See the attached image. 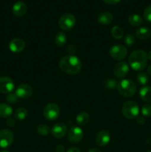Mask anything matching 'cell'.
Segmentation results:
<instances>
[{
	"instance_id": "obj_1",
	"label": "cell",
	"mask_w": 151,
	"mask_h": 152,
	"mask_svg": "<svg viewBox=\"0 0 151 152\" xmlns=\"http://www.w3.org/2000/svg\"><path fill=\"white\" fill-rule=\"evenodd\" d=\"M59 68L64 73L70 75L76 74L81 71L82 64L78 56L70 54L63 56L59 60Z\"/></svg>"
},
{
	"instance_id": "obj_2",
	"label": "cell",
	"mask_w": 151,
	"mask_h": 152,
	"mask_svg": "<svg viewBox=\"0 0 151 152\" xmlns=\"http://www.w3.org/2000/svg\"><path fill=\"white\" fill-rule=\"evenodd\" d=\"M147 55L142 50L133 51L130 54L128 59L129 65L136 71H141L144 69L147 64Z\"/></svg>"
},
{
	"instance_id": "obj_3",
	"label": "cell",
	"mask_w": 151,
	"mask_h": 152,
	"mask_svg": "<svg viewBox=\"0 0 151 152\" xmlns=\"http://www.w3.org/2000/svg\"><path fill=\"white\" fill-rule=\"evenodd\" d=\"M117 90L122 96L125 97H131L136 94V86L132 80L124 79L118 83Z\"/></svg>"
},
{
	"instance_id": "obj_4",
	"label": "cell",
	"mask_w": 151,
	"mask_h": 152,
	"mask_svg": "<svg viewBox=\"0 0 151 152\" xmlns=\"http://www.w3.org/2000/svg\"><path fill=\"white\" fill-rule=\"evenodd\" d=\"M122 114L127 119H135L139 116V107L134 101H127L124 102L121 108Z\"/></svg>"
},
{
	"instance_id": "obj_5",
	"label": "cell",
	"mask_w": 151,
	"mask_h": 152,
	"mask_svg": "<svg viewBox=\"0 0 151 152\" xmlns=\"http://www.w3.org/2000/svg\"><path fill=\"white\" fill-rule=\"evenodd\" d=\"M76 19L72 13H65L59 20V26L64 31H70L76 25Z\"/></svg>"
},
{
	"instance_id": "obj_6",
	"label": "cell",
	"mask_w": 151,
	"mask_h": 152,
	"mask_svg": "<svg viewBox=\"0 0 151 152\" xmlns=\"http://www.w3.org/2000/svg\"><path fill=\"white\" fill-rule=\"evenodd\" d=\"M44 117L47 120H56L60 114V108L55 103H49L45 105L43 111Z\"/></svg>"
},
{
	"instance_id": "obj_7",
	"label": "cell",
	"mask_w": 151,
	"mask_h": 152,
	"mask_svg": "<svg viewBox=\"0 0 151 152\" xmlns=\"http://www.w3.org/2000/svg\"><path fill=\"white\" fill-rule=\"evenodd\" d=\"M109 54L115 60H122L127 56V50L122 45H115L110 48Z\"/></svg>"
},
{
	"instance_id": "obj_8",
	"label": "cell",
	"mask_w": 151,
	"mask_h": 152,
	"mask_svg": "<svg viewBox=\"0 0 151 152\" xmlns=\"http://www.w3.org/2000/svg\"><path fill=\"white\" fill-rule=\"evenodd\" d=\"M14 135L13 132L7 129L0 131V148H6L10 146L13 142Z\"/></svg>"
},
{
	"instance_id": "obj_9",
	"label": "cell",
	"mask_w": 151,
	"mask_h": 152,
	"mask_svg": "<svg viewBox=\"0 0 151 152\" xmlns=\"http://www.w3.org/2000/svg\"><path fill=\"white\" fill-rule=\"evenodd\" d=\"M68 140L71 143H78L83 138V131L79 126H73L68 133Z\"/></svg>"
},
{
	"instance_id": "obj_10",
	"label": "cell",
	"mask_w": 151,
	"mask_h": 152,
	"mask_svg": "<svg viewBox=\"0 0 151 152\" xmlns=\"http://www.w3.org/2000/svg\"><path fill=\"white\" fill-rule=\"evenodd\" d=\"M15 87L13 80L10 77H0V93L10 94L13 91Z\"/></svg>"
},
{
	"instance_id": "obj_11",
	"label": "cell",
	"mask_w": 151,
	"mask_h": 152,
	"mask_svg": "<svg viewBox=\"0 0 151 152\" xmlns=\"http://www.w3.org/2000/svg\"><path fill=\"white\" fill-rule=\"evenodd\" d=\"M16 94L19 98H22V99H28L30 98L33 95V90L32 87L29 86L28 84H25V83H22V84L19 85L16 90Z\"/></svg>"
},
{
	"instance_id": "obj_12",
	"label": "cell",
	"mask_w": 151,
	"mask_h": 152,
	"mask_svg": "<svg viewBox=\"0 0 151 152\" xmlns=\"http://www.w3.org/2000/svg\"><path fill=\"white\" fill-rule=\"evenodd\" d=\"M52 135L55 138H62L68 133V127L63 123H58L53 125L52 129H50Z\"/></svg>"
},
{
	"instance_id": "obj_13",
	"label": "cell",
	"mask_w": 151,
	"mask_h": 152,
	"mask_svg": "<svg viewBox=\"0 0 151 152\" xmlns=\"http://www.w3.org/2000/svg\"><path fill=\"white\" fill-rule=\"evenodd\" d=\"M113 72L115 77H117L118 78H124L129 72L128 65L127 64V62H124V61H120L118 63L115 64Z\"/></svg>"
},
{
	"instance_id": "obj_14",
	"label": "cell",
	"mask_w": 151,
	"mask_h": 152,
	"mask_svg": "<svg viewBox=\"0 0 151 152\" xmlns=\"http://www.w3.org/2000/svg\"><path fill=\"white\" fill-rule=\"evenodd\" d=\"M25 43L23 39L19 38L13 39L9 42V49L14 53H19L25 49Z\"/></svg>"
},
{
	"instance_id": "obj_15",
	"label": "cell",
	"mask_w": 151,
	"mask_h": 152,
	"mask_svg": "<svg viewBox=\"0 0 151 152\" xmlns=\"http://www.w3.org/2000/svg\"><path fill=\"white\" fill-rule=\"evenodd\" d=\"M110 141V134L107 131L102 130L99 132L96 136V142L101 147L105 146Z\"/></svg>"
},
{
	"instance_id": "obj_16",
	"label": "cell",
	"mask_w": 151,
	"mask_h": 152,
	"mask_svg": "<svg viewBox=\"0 0 151 152\" xmlns=\"http://www.w3.org/2000/svg\"><path fill=\"white\" fill-rule=\"evenodd\" d=\"M28 7L24 1H16L13 6V13L16 16H22L26 13Z\"/></svg>"
},
{
	"instance_id": "obj_17",
	"label": "cell",
	"mask_w": 151,
	"mask_h": 152,
	"mask_svg": "<svg viewBox=\"0 0 151 152\" xmlns=\"http://www.w3.org/2000/svg\"><path fill=\"white\" fill-rule=\"evenodd\" d=\"M113 20V15L112 13H110V12H102V13H99V15L98 16L97 21L99 24L101 25H108V24L110 23Z\"/></svg>"
},
{
	"instance_id": "obj_18",
	"label": "cell",
	"mask_w": 151,
	"mask_h": 152,
	"mask_svg": "<svg viewBox=\"0 0 151 152\" xmlns=\"http://www.w3.org/2000/svg\"><path fill=\"white\" fill-rule=\"evenodd\" d=\"M136 36L140 40L148 39L151 36V31L147 27H142L136 31Z\"/></svg>"
},
{
	"instance_id": "obj_19",
	"label": "cell",
	"mask_w": 151,
	"mask_h": 152,
	"mask_svg": "<svg viewBox=\"0 0 151 152\" xmlns=\"http://www.w3.org/2000/svg\"><path fill=\"white\" fill-rule=\"evenodd\" d=\"M139 96L143 101L151 102V87L144 86L139 91Z\"/></svg>"
},
{
	"instance_id": "obj_20",
	"label": "cell",
	"mask_w": 151,
	"mask_h": 152,
	"mask_svg": "<svg viewBox=\"0 0 151 152\" xmlns=\"http://www.w3.org/2000/svg\"><path fill=\"white\" fill-rule=\"evenodd\" d=\"M13 114V108L5 103L0 104V117L8 118Z\"/></svg>"
},
{
	"instance_id": "obj_21",
	"label": "cell",
	"mask_w": 151,
	"mask_h": 152,
	"mask_svg": "<svg viewBox=\"0 0 151 152\" xmlns=\"http://www.w3.org/2000/svg\"><path fill=\"white\" fill-rule=\"evenodd\" d=\"M89 120H90V116L86 111L80 112L79 114H78V115L76 116V118L77 124H78L79 126L86 125L89 122Z\"/></svg>"
},
{
	"instance_id": "obj_22",
	"label": "cell",
	"mask_w": 151,
	"mask_h": 152,
	"mask_svg": "<svg viewBox=\"0 0 151 152\" xmlns=\"http://www.w3.org/2000/svg\"><path fill=\"white\" fill-rule=\"evenodd\" d=\"M128 22L133 26H140L142 23H143V19L139 15L136 14H131L128 18Z\"/></svg>"
},
{
	"instance_id": "obj_23",
	"label": "cell",
	"mask_w": 151,
	"mask_h": 152,
	"mask_svg": "<svg viewBox=\"0 0 151 152\" xmlns=\"http://www.w3.org/2000/svg\"><path fill=\"white\" fill-rule=\"evenodd\" d=\"M55 42L59 47H63L67 42V37L65 33L58 32L55 37Z\"/></svg>"
},
{
	"instance_id": "obj_24",
	"label": "cell",
	"mask_w": 151,
	"mask_h": 152,
	"mask_svg": "<svg viewBox=\"0 0 151 152\" xmlns=\"http://www.w3.org/2000/svg\"><path fill=\"white\" fill-rule=\"evenodd\" d=\"M28 115V111L25 108H19L14 113L15 119L18 120H24Z\"/></svg>"
},
{
	"instance_id": "obj_25",
	"label": "cell",
	"mask_w": 151,
	"mask_h": 152,
	"mask_svg": "<svg viewBox=\"0 0 151 152\" xmlns=\"http://www.w3.org/2000/svg\"><path fill=\"white\" fill-rule=\"evenodd\" d=\"M111 35L115 39H120L123 37L124 31L121 27L115 25V26L113 27L112 30H111Z\"/></svg>"
},
{
	"instance_id": "obj_26",
	"label": "cell",
	"mask_w": 151,
	"mask_h": 152,
	"mask_svg": "<svg viewBox=\"0 0 151 152\" xmlns=\"http://www.w3.org/2000/svg\"><path fill=\"white\" fill-rule=\"evenodd\" d=\"M136 80H137L138 83L140 85L142 86H145L149 82V77H148L147 74L144 72H141L136 77Z\"/></svg>"
},
{
	"instance_id": "obj_27",
	"label": "cell",
	"mask_w": 151,
	"mask_h": 152,
	"mask_svg": "<svg viewBox=\"0 0 151 152\" xmlns=\"http://www.w3.org/2000/svg\"><path fill=\"white\" fill-rule=\"evenodd\" d=\"M50 132V129L46 124H41L37 127V133L41 136H47Z\"/></svg>"
},
{
	"instance_id": "obj_28",
	"label": "cell",
	"mask_w": 151,
	"mask_h": 152,
	"mask_svg": "<svg viewBox=\"0 0 151 152\" xmlns=\"http://www.w3.org/2000/svg\"><path fill=\"white\" fill-rule=\"evenodd\" d=\"M142 114L145 117H150L151 116V105L150 104H146L142 106V110H141Z\"/></svg>"
},
{
	"instance_id": "obj_29",
	"label": "cell",
	"mask_w": 151,
	"mask_h": 152,
	"mask_svg": "<svg viewBox=\"0 0 151 152\" xmlns=\"http://www.w3.org/2000/svg\"><path fill=\"white\" fill-rule=\"evenodd\" d=\"M136 42L135 37L133 34H127L124 38V43L127 47H132Z\"/></svg>"
},
{
	"instance_id": "obj_30",
	"label": "cell",
	"mask_w": 151,
	"mask_h": 152,
	"mask_svg": "<svg viewBox=\"0 0 151 152\" xmlns=\"http://www.w3.org/2000/svg\"><path fill=\"white\" fill-rule=\"evenodd\" d=\"M144 19L147 22H151V4L147 6L144 10Z\"/></svg>"
},
{
	"instance_id": "obj_31",
	"label": "cell",
	"mask_w": 151,
	"mask_h": 152,
	"mask_svg": "<svg viewBox=\"0 0 151 152\" xmlns=\"http://www.w3.org/2000/svg\"><path fill=\"white\" fill-rule=\"evenodd\" d=\"M105 85L107 88L110 89V90H113V89H115L117 87L118 84H117L116 81L113 79H108L105 81Z\"/></svg>"
},
{
	"instance_id": "obj_32",
	"label": "cell",
	"mask_w": 151,
	"mask_h": 152,
	"mask_svg": "<svg viewBox=\"0 0 151 152\" xmlns=\"http://www.w3.org/2000/svg\"><path fill=\"white\" fill-rule=\"evenodd\" d=\"M18 96L16 94V93H10L7 94V96H6V101H7V103H15L16 102H17L18 100Z\"/></svg>"
},
{
	"instance_id": "obj_33",
	"label": "cell",
	"mask_w": 151,
	"mask_h": 152,
	"mask_svg": "<svg viewBox=\"0 0 151 152\" xmlns=\"http://www.w3.org/2000/svg\"><path fill=\"white\" fill-rule=\"evenodd\" d=\"M6 123H7V125L9 127H13V126H15V120L14 119L11 118V117H8Z\"/></svg>"
},
{
	"instance_id": "obj_34",
	"label": "cell",
	"mask_w": 151,
	"mask_h": 152,
	"mask_svg": "<svg viewBox=\"0 0 151 152\" xmlns=\"http://www.w3.org/2000/svg\"><path fill=\"white\" fill-rule=\"evenodd\" d=\"M76 50V47L74 45H70L68 46V48H67V51L69 53H73Z\"/></svg>"
},
{
	"instance_id": "obj_35",
	"label": "cell",
	"mask_w": 151,
	"mask_h": 152,
	"mask_svg": "<svg viewBox=\"0 0 151 152\" xmlns=\"http://www.w3.org/2000/svg\"><path fill=\"white\" fill-rule=\"evenodd\" d=\"M65 146L62 145H58L56 147V152H65Z\"/></svg>"
},
{
	"instance_id": "obj_36",
	"label": "cell",
	"mask_w": 151,
	"mask_h": 152,
	"mask_svg": "<svg viewBox=\"0 0 151 152\" xmlns=\"http://www.w3.org/2000/svg\"><path fill=\"white\" fill-rule=\"evenodd\" d=\"M105 3L109 4H115L119 2L121 0H103Z\"/></svg>"
},
{
	"instance_id": "obj_37",
	"label": "cell",
	"mask_w": 151,
	"mask_h": 152,
	"mask_svg": "<svg viewBox=\"0 0 151 152\" xmlns=\"http://www.w3.org/2000/svg\"><path fill=\"white\" fill-rule=\"evenodd\" d=\"M137 123L140 125L144 124L145 119L143 117H137Z\"/></svg>"
},
{
	"instance_id": "obj_38",
	"label": "cell",
	"mask_w": 151,
	"mask_h": 152,
	"mask_svg": "<svg viewBox=\"0 0 151 152\" xmlns=\"http://www.w3.org/2000/svg\"><path fill=\"white\" fill-rule=\"evenodd\" d=\"M67 152H81V151H80L79 148H78L77 147H72V148H69Z\"/></svg>"
},
{
	"instance_id": "obj_39",
	"label": "cell",
	"mask_w": 151,
	"mask_h": 152,
	"mask_svg": "<svg viewBox=\"0 0 151 152\" xmlns=\"http://www.w3.org/2000/svg\"><path fill=\"white\" fill-rule=\"evenodd\" d=\"M87 152H102V151H101L99 149H98V148H90V149Z\"/></svg>"
},
{
	"instance_id": "obj_40",
	"label": "cell",
	"mask_w": 151,
	"mask_h": 152,
	"mask_svg": "<svg viewBox=\"0 0 151 152\" xmlns=\"http://www.w3.org/2000/svg\"><path fill=\"white\" fill-rule=\"evenodd\" d=\"M147 73L151 76V65H150L149 66L147 67Z\"/></svg>"
},
{
	"instance_id": "obj_41",
	"label": "cell",
	"mask_w": 151,
	"mask_h": 152,
	"mask_svg": "<svg viewBox=\"0 0 151 152\" xmlns=\"http://www.w3.org/2000/svg\"><path fill=\"white\" fill-rule=\"evenodd\" d=\"M147 57H148V59H150V61H151V50L149 52V53H148Z\"/></svg>"
},
{
	"instance_id": "obj_42",
	"label": "cell",
	"mask_w": 151,
	"mask_h": 152,
	"mask_svg": "<svg viewBox=\"0 0 151 152\" xmlns=\"http://www.w3.org/2000/svg\"><path fill=\"white\" fill-rule=\"evenodd\" d=\"M1 152H9V151H7V150H3V151H1Z\"/></svg>"
},
{
	"instance_id": "obj_43",
	"label": "cell",
	"mask_w": 151,
	"mask_h": 152,
	"mask_svg": "<svg viewBox=\"0 0 151 152\" xmlns=\"http://www.w3.org/2000/svg\"><path fill=\"white\" fill-rule=\"evenodd\" d=\"M147 152H151V151H147Z\"/></svg>"
}]
</instances>
